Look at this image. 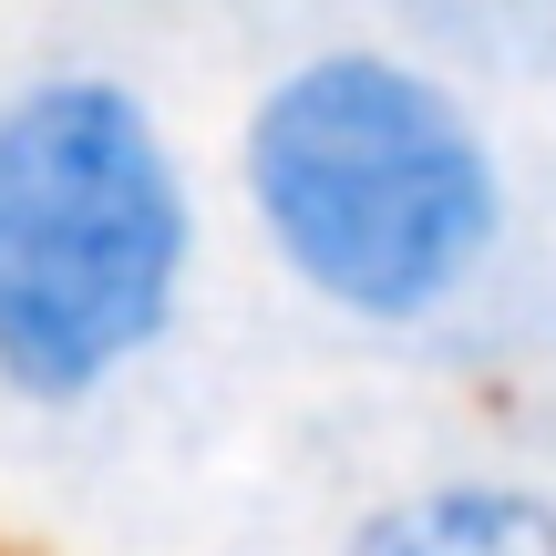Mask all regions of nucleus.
<instances>
[{"label":"nucleus","instance_id":"obj_1","mask_svg":"<svg viewBox=\"0 0 556 556\" xmlns=\"http://www.w3.org/2000/svg\"><path fill=\"white\" fill-rule=\"evenodd\" d=\"M238 206L258 258L351 330H433L516 238L505 144L475 83L402 31L289 52L238 114Z\"/></svg>","mask_w":556,"mask_h":556},{"label":"nucleus","instance_id":"obj_2","mask_svg":"<svg viewBox=\"0 0 556 556\" xmlns=\"http://www.w3.org/2000/svg\"><path fill=\"white\" fill-rule=\"evenodd\" d=\"M206 206L155 93L103 62L0 83V402L93 413L186 330Z\"/></svg>","mask_w":556,"mask_h":556},{"label":"nucleus","instance_id":"obj_3","mask_svg":"<svg viewBox=\"0 0 556 556\" xmlns=\"http://www.w3.org/2000/svg\"><path fill=\"white\" fill-rule=\"evenodd\" d=\"M330 556H556V495L526 475H484V464L422 475L371 516H351Z\"/></svg>","mask_w":556,"mask_h":556},{"label":"nucleus","instance_id":"obj_4","mask_svg":"<svg viewBox=\"0 0 556 556\" xmlns=\"http://www.w3.org/2000/svg\"><path fill=\"white\" fill-rule=\"evenodd\" d=\"M402 41L454 62L464 83H546L556 73V0H381Z\"/></svg>","mask_w":556,"mask_h":556}]
</instances>
